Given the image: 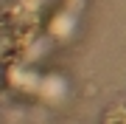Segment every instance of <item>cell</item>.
<instances>
[{
    "mask_svg": "<svg viewBox=\"0 0 126 124\" xmlns=\"http://www.w3.org/2000/svg\"><path fill=\"white\" fill-rule=\"evenodd\" d=\"M39 93H42V99H48V101H59L67 93V82H64L62 76L50 74L45 79H39Z\"/></svg>",
    "mask_w": 126,
    "mask_h": 124,
    "instance_id": "obj_1",
    "label": "cell"
}]
</instances>
